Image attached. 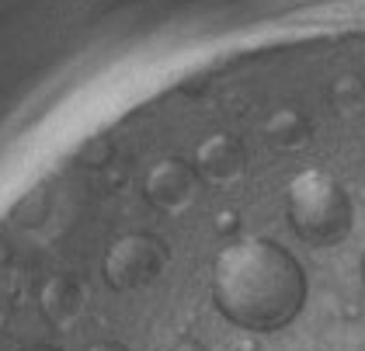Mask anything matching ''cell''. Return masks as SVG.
Returning a JSON list of instances; mask_svg holds the SVG:
<instances>
[{
  "label": "cell",
  "mask_w": 365,
  "mask_h": 351,
  "mask_svg": "<svg viewBox=\"0 0 365 351\" xmlns=\"http://www.w3.org/2000/svg\"><path fill=\"white\" fill-rule=\"evenodd\" d=\"M282 219L307 247H337L355 233V195L324 163H307L282 185Z\"/></svg>",
  "instance_id": "6da1fadb"
},
{
  "label": "cell",
  "mask_w": 365,
  "mask_h": 351,
  "mask_svg": "<svg viewBox=\"0 0 365 351\" xmlns=\"http://www.w3.org/2000/svg\"><path fill=\"white\" fill-rule=\"evenodd\" d=\"M359 278L365 282V247H362V254H359Z\"/></svg>",
  "instance_id": "7a4b0ae2"
}]
</instances>
